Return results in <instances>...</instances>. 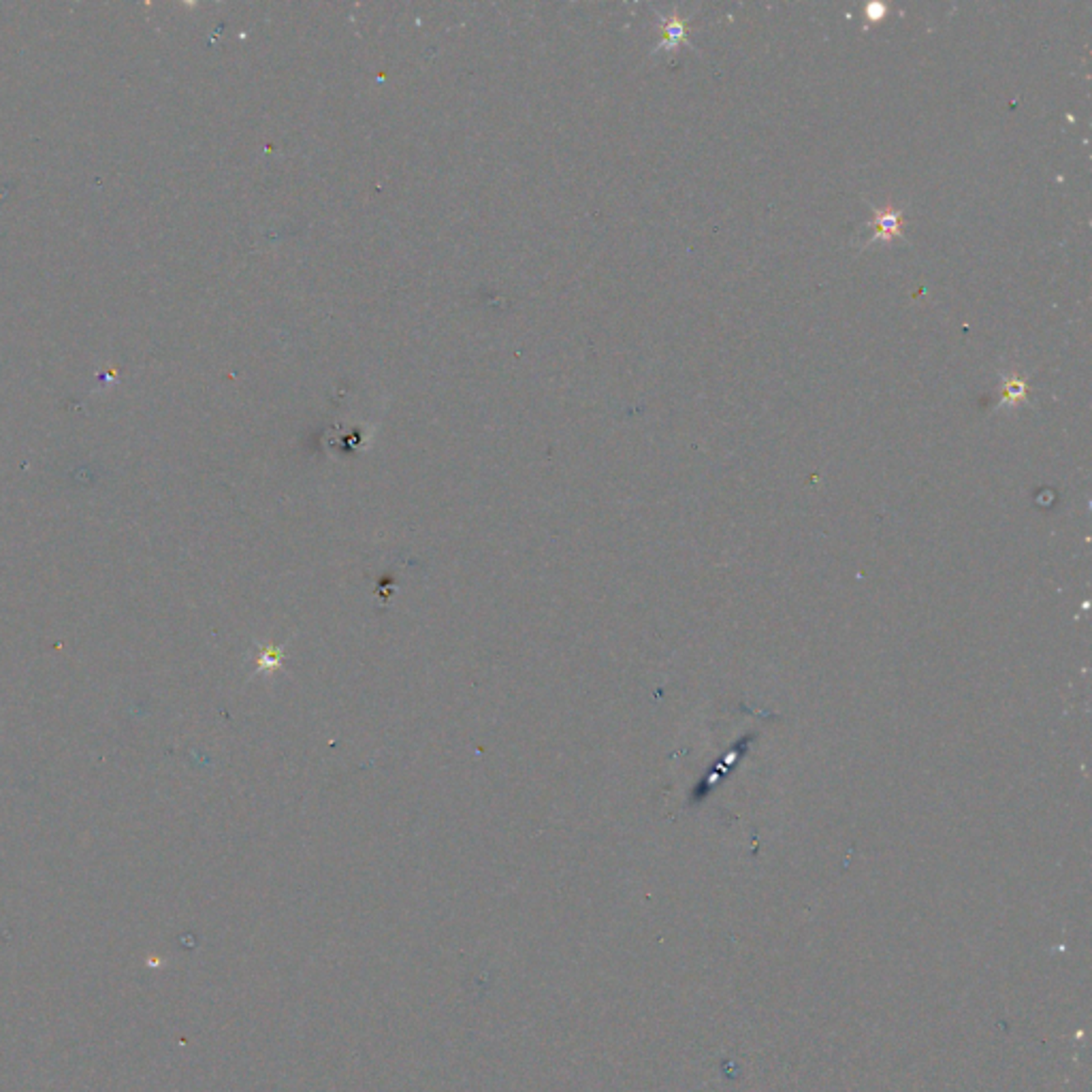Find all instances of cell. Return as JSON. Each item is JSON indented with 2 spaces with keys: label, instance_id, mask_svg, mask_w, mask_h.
Returning a JSON list of instances; mask_svg holds the SVG:
<instances>
[{
  "label": "cell",
  "instance_id": "6da1fadb",
  "mask_svg": "<svg viewBox=\"0 0 1092 1092\" xmlns=\"http://www.w3.org/2000/svg\"><path fill=\"white\" fill-rule=\"evenodd\" d=\"M903 237V214L900 209L885 205V207H873V233L866 235L862 248H869L873 244H892L894 239Z\"/></svg>",
  "mask_w": 1092,
  "mask_h": 1092
},
{
  "label": "cell",
  "instance_id": "7a4b0ae2",
  "mask_svg": "<svg viewBox=\"0 0 1092 1092\" xmlns=\"http://www.w3.org/2000/svg\"><path fill=\"white\" fill-rule=\"evenodd\" d=\"M687 24L689 21L685 17H681L676 13V9L672 11L668 17H661V41L660 45L656 47L657 51L660 50H675L683 43V45H689V31H687Z\"/></svg>",
  "mask_w": 1092,
  "mask_h": 1092
},
{
  "label": "cell",
  "instance_id": "3957f363",
  "mask_svg": "<svg viewBox=\"0 0 1092 1092\" xmlns=\"http://www.w3.org/2000/svg\"><path fill=\"white\" fill-rule=\"evenodd\" d=\"M1028 382L1027 378L1018 376V374H1007V376L1001 378V399H999V406H1018L1022 402H1028Z\"/></svg>",
  "mask_w": 1092,
  "mask_h": 1092
},
{
  "label": "cell",
  "instance_id": "277c9868",
  "mask_svg": "<svg viewBox=\"0 0 1092 1092\" xmlns=\"http://www.w3.org/2000/svg\"><path fill=\"white\" fill-rule=\"evenodd\" d=\"M884 5H869L866 7V20L869 21H879L884 17Z\"/></svg>",
  "mask_w": 1092,
  "mask_h": 1092
}]
</instances>
